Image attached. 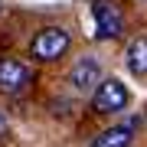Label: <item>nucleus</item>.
Returning a JSON list of instances; mask_svg holds the SVG:
<instances>
[{"label":"nucleus","mask_w":147,"mask_h":147,"mask_svg":"<svg viewBox=\"0 0 147 147\" xmlns=\"http://www.w3.org/2000/svg\"><path fill=\"white\" fill-rule=\"evenodd\" d=\"M69 46H72V36L62 30V26H42L36 36L30 39V56L36 62H59Z\"/></svg>","instance_id":"f257e3e1"},{"label":"nucleus","mask_w":147,"mask_h":147,"mask_svg":"<svg viewBox=\"0 0 147 147\" xmlns=\"http://www.w3.org/2000/svg\"><path fill=\"white\" fill-rule=\"evenodd\" d=\"M65 82L75 95H95V88L101 85V59L98 56H79L72 62V69H69Z\"/></svg>","instance_id":"f03ea898"},{"label":"nucleus","mask_w":147,"mask_h":147,"mask_svg":"<svg viewBox=\"0 0 147 147\" xmlns=\"http://www.w3.org/2000/svg\"><path fill=\"white\" fill-rule=\"evenodd\" d=\"M33 82V69L13 56H0V95H20Z\"/></svg>","instance_id":"7ed1b4c3"},{"label":"nucleus","mask_w":147,"mask_h":147,"mask_svg":"<svg viewBox=\"0 0 147 147\" xmlns=\"http://www.w3.org/2000/svg\"><path fill=\"white\" fill-rule=\"evenodd\" d=\"M92 108L98 115H115V111L127 108V88L121 79H101V85L92 95Z\"/></svg>","instance_id":"20e7f679"},{"label":"nucleus","mask_w":147,"mask_h":147,"mask_svg":"<svg viewBox=\"0 0 147 147\" xmlns=\"http://www.w3.org/2000/svg\"><path fill=\"white\" fill-rule=\"evenodd\" d=\"M95 13V39H118L124 30V16L111 0H95L92 3Z\"/></svg>","instance_id":"39448f33"},{"label":"nucleus","mask_w":147,"mask_h":147,"mask_svg":"<svg viewBox=\"0 0 147 147\" xmlns=\"http://www.w3.org/2000/svg\"><path fill=\"white\" fill-rule=\"evenodd\" d=\"M131 137H134V121H127V124L105 127L88 147H131Z\"/></svg>","instance_id":"423d86ee"},{"label":"nucleus","mask_w":147,"mask_h":147,"mask_svg":"<svg viewBox=\"0 0 147 147\" xmlns=\"http://www.w3.org/2000/svg\"><path fill=\"white\" fill-rule=\"evenodd\" d=\"M124 59H127V69L134 75H147V36H137V39L127 42Z\"/></svg>","instance_id":"0eeeda50"},{"label":"nucleus","mask_w":147,"mask_h":147,"mask_svg":"<svg viewBox=\"0 0 147 147\" xmlns=\"http://www.w3.org/2000/svg\"><path fill=\"white\" fill-rule=\"evenodd\" d=\"M10 134V124H7V118H3V111H0V141Z\"/></svg>","instance_id":"6e6552de"},{"label":"nucleus","mask_w":147,"mask_h":147,"mask_svg":"<svg viewBox=\"0 0 147 147\" xmlns=\"http://www.w3.org/2000/svg\"><path fill=\"white\" fill-rule=\"evenodd\" d=\"M0 10H3V0H0Z\"/></svg>","instance_id":"1a4fd4ad"}]
</instances>
